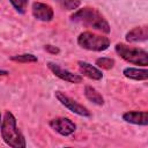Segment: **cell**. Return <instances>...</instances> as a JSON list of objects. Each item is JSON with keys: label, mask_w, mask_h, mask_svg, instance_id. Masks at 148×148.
<instances>
[{"label": "cell", "mask_w": 148, "mask_h": 148, "mask_svg": "<svg viewBox=\"0 0 148 148\" xmlns=\"http://www.w3.org/2000/svg\"><path fill=\"white\" fill-rule=\"evenodd\" d=\"M77 65H79L81 74H83L84 76H87L91 80H101L103 77L102 71H99L97 67H95L88 62H84V61H79Z\"/></svg>", "instance_id": "30bf717a"}, {"label": "cell", "mask_w": 148, "mask_h": 148, "mask_svg": "<svg viewBox=\"0 0 148 148\" xmlns=\"http://www.w3.org/2000/svg\"><path fill=\"white\" fill-rule=\"evenodd\" d=\"M71 20L73 22L83 24L86 27L92 28V29L102 31L104 34H109L110 32V25H109L108 21L95 8H90V7L81 8L79 10H76L71 16Z\"/></svg>", "instance_id": "6da1fadb"}, {"label": "cell", "mask_w": 148, "mask_h": 148, "mask_svg": "<svg viewBox=\"0 0 148 148\" xmlns=\"http://www.w3.org/2000/svg\"><path fill=\"white\" fill-rule=\"evenodd\" d=\"M7 74H8L7 71H5V69H0V76H5V75H7Z\"/></svg>", "instance_id": "d6986e66"}, {"label": "cell", "mask_w": 148, "mask_h": 148, "mask_svg": "<svg viewBox=\"0 0 148 148\" xmlns=\"http://www.w3.org/2000/svg\"><path fill=\"white\" fill-rule=\"evenodd\" d=\"M10 3L13 5V7L20 13V14H24L28 7V2L29 0H9Z\"/></svg>", "instance_id": "2e32d148"}, {"label": "cell", "mask_w": 148, "mask_h": 148, "mask_svg": "<svg viewBox=\"0 0 148 148\" xmlns=\"http://www.w3.org/2000/svg\"><path fill=\"white\" fill-rule=\"evenodd\" d=\"M147 38H148V28L146 25L136 27L126 34V40L130 43L145 42V40H147Z\"/></svg>", "instance_id": "8fae6325"}, {"label": "cell", "mask_w": 148, "mask_h": 148, "mask_svg": "<svg viewBox=\"0 0 148 148\" xmlns=\"http://www.w3.org/2000/svg\"><path fill=\"white\" fill-rule=\"evenodd\" d=\"M84 95H86V97L90 102H92V103H95L97 105H103L104 104V98L102 97V95L95 88H92L91 86H86V88H84Z\"/></svg>", "instance_id": "4fadbf2b"}, {"label": "cell", "mask_w": 148, "mask_h": 148, "mask_svg": "<svg viewBox=\"0 0 148 148\" xmlns=\"http://www.w3.org/2000/svg\"><path fill=\"white\" fill-rule=\"evenodd\" d=\"M116 52L127 62L133 65H141L146 67L148 65V52L146 50L128 46L123 43H118L116 45Z\"/></svg>", "instance_id": "3957f363"}, {"label": "cell", "mask_w": 148, "mask_h": 148, "mask_svg": "<svg viewBox=\"0 0 148 148\" xmlns=\"http://www.w3.org/2000/svg\"><path fill=\"white\" fill-rule=\"evenodd\" d=\"M45 50L52 54H56V53H59V49L53 46V45H45Z\"/></svg>", "instance_id": "ac0fdd59"}, {"label": "cell", "mask_w": 148, "mask_h": 148, "mask_svg": "<svg viewBox=\"0 0 148 148\" xmlns=\"http://www.w3.org/2000/svg\"><path fill=\"white\" fill-rule=\"evenodd\" d=\"M56 98L75 114H79L81 117H90L91 116L90 111L86 106L79 104L76 101H74L73 98H71L69 96H67L66 94H64L61 91H56Z\"/></svg>", "instance_id": "5b68a950"}, {"label": "cell", "mask_w": 148, "mask_h": 148, "mask_svg": "<svg viewBox=\"0 0 148 148\" xmlns=\"http://www.w3.org/2000/svg\"><path fill=\"white\" fill-rule=\"evenodd\" d=\"M62 3L67 10H72V9H76L80 6L81 1L80 0H65Z\"/></svg>", "instance_id": "e0dca14e"}, {"label": "cell", "mask_w": 148, "mask_h": 148, "mask_svg": "<svg viewBox=\"0 0 148 148\" xmlns=\"http://www.w3.org/2000/svg\"><path fill=\"white\" fill-rule=\"evenodd\" d=\"M10 59L13 61H17V62H36L37 61V57L34 56V54H30V53L13 56Z\"/></svg>", "instance_id": "5bb4252c"}, {"label": "cell", "mask_w": 148, "mask_h": 148, "mask_svg": "<svg viewBox=\"0 0 148 148\" xmlns=\"http://www.w3.org/2000/svg\"><path fill=\"white\" fill-rule=\"evenodd\" d=\"M50 126L52 127V130H54L57 133H59L60 135H64V136L73 134L75 132V130H76L75 124L71 119L62 118V117L52 119L50 121Z\"/></svg>", "instance_id": "8992f818"}, {"label": "cell", "mask_w": 148, "mask_h": 148, "mask_svg": "<svg viewBox=\"0 0 148 148\" xmlns=\"http://www.w3.org/2000/svg\"><path fill=\"white\" fill-rule=\"evenodd\" d=\"M96 65L99 68H103V69H111L114 66V60L112 58L102 57V58H98L96 60Z\"/></svg>", "instance_id": "9a60e30c"}, {"label": "cell", "mask_w": 148, "mask_h": 148, "mask_svg": "<svg viewBox=\"0 0 148 148\" xmlns=\"http://www.w3.org/2000/svg\"><path fill=\"white\" fill-rule=\"evenodd\" d=\"M47 67L51 69V72L56 76H58L59 79H61L64 81H67V82H71V83H81L82 80H83L81 75L73 74L69 71H66V69L61 68L59 65H57L54 62H47Z\"/></svg>", "instance_id": "52a82bcc"}, {"label": "cell", "mask_w": 148, "mask_h": 148, "mask_svg": "<svg viewBox=\"0 0 148 148\" xmlns=\"http://www.w3.org/2000/svg\"><path fill=\"white\" fill-rule=\"evenodd\" d=\"M123 74L127 77V79H132V80H147L148 79V71L147 69H140V68H133V67H128L125 68Z\"/></svg>", "instance_id": "7c38bea8"}, {"label": "cell", "mask_w": 148, "mask_h": 148, "mask_svg": "<svg viewBox=\"0 0 148 148\" xmlns=\"http://www.w3.org/2000/svg\"><path fill=\"white\" fill-rule=\"evenodd\" d=\"M1 121H2V120H1V114H0V126H1Z\"/></svg>", "instance_id": "44dd1931"}, {"label": "cell", "mask_w": 148, "mask_h": 148, "mask_svg": "<svg viewBox=\"0 0 148 148\" xmlns=\"http://www.w3.org/2000/svg\"><path fill=\"white\" fill-rule=\"evenodd\" d=\"M77 44L86 50L101 52L110 46V40L105 36L96 35L90 31H84L77 37Z\"/></svg>", "instance_id": "277c9868"}, {"label": "cell", "mask_w": 148, "mask_h": 148, "mask_svg": "<svg viewBox=\"0 0 148 148\" xmlns=\"http://www.w3.org/2000/svg\"><path fill=\"white\" fill-rule=\"evenodd\" d=\"M123 119L130 124L146 126L148 124L147 111H128L123 114Z\"/></svg>", "instance_id": "9c48e42d"}, {"label": "cell", "mask_w": 148, "mask_h": 148, "mask_svg": "<svg viewBox=\"0 0 148 148\" xmlns=\"http://www.w3.org/2000/svg\"><path fill=\"white\" fill-rule=\"evenodd\" d=\"M57 1H58V2H64L65 0H57Z\"/></svg>", "instance_id": "ffe728a7"}, {"label": "cell", "mask_w": 148, "mask_h": 148, "mask_svg": "<svg viewBox=\"0 0 148 148\" xmlns=\"http://www.w3.org/2000/svg\"><path fill=\"white\" fill-rule=\"evenodd\" d=\"M1 135L3 141L13 148H24L25 140L20 130L16 126V119L12 112L5 113L3 120L1 121Z\"/></svg>", "instance_id": "7a4b0ae2"}, {"label": "cell", "mask_w": 148, "mask_h": 148, "mask_svg": "<svg viewBox=\"0 0 148 148\" xmlns=\"http://www.w3.org/2000/svg\"><path fill=\"white\" fill-rule=\"evenodd\" d=\"M31 10H32V15L35 18L39 21H44V22L51 21L54 15L52 7L43 2H34Z\"/></svg>", "instance_id": "ba28073f"}]
</instances>
